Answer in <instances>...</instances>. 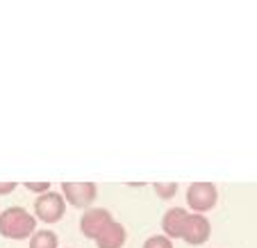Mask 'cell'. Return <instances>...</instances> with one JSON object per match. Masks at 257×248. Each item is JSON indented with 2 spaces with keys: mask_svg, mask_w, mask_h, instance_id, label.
Listing matches in <instances>:
<instances>
[{
  "mask_svg": "<svg viewBox=\"0 0 257 248\" xmlns=\"http://www.w3.org/2000/svg\"><path fill=\"white\" fill-rule=\"evenodd\" d=\"M218 191L212 182H194L187 189V205L194 209V214H205L216 205Z\"/></svg>",
  "mask_w": 257,
  "mask_h": 248,
  "instance_id": "3957f363",
  "label": "cell"
},
{
  "mask_svg": "<svg viewBox=\"0 0 257 248\" xmlns=\"http://www.w3.org/2000/svg\"><path fill=\"white\" fill-rule=\"evenodd\" d=\"M62 196L68 205H73V207L89 209V205L96 200L98 189L93 182H64Z\"/></svg>",
  "mask_w": 257,
  "mask_h": 248,
  "instance_id": "277c9868",
  "label": "cell"
},
{
  "mask_svg": "<svg viewBox=\"0 0 257 248\" xmlns=\"http://www.w3.org/2000/svg\"><path fill=\"white\" fill-rule=\"evenodd\" d=\"M155 191L160 198H173L175 194H178V185L175 182H155Z\"/></svg>",
  "mask_w": 257,
  "mask_h": 248,
  "instance_id": "30bf717a",
  "label": "cell"
},
{
  "mask_svg": "<svg viewBox=\"0 0 257 248\" xmlns=\"http://www.w3.org/2000/svg\"><path fill=\"white\" fill-rule=\"evenodd\" d=\"M112 221H114L112 214H109L105 207H89L82 214V219H80V230H82L84 237L96 239Z\"/></svg>",
  "mask_w": 257,
  "mask_h": 248,
  "instance_id": "5b68a950",
  "label": "cell"
},
{
  "mask_svg": "<svg viewBox=\"0 0 257 248\" xmlns=\"http://www.w3.org/2000/svg\"><path fill=\"white\" fill-rule=\"evenodd\" d=\"M125 243V228L116 221L107 225L100 234L96 237V246L98 248H121Z\"/></svg>",
  "mask_w": 257,
  "mask_h": 248,
  "instance_id": "ba28073f",
  "label": "cell"
},
{
  "mask_svg": "<svg viewBox=\"0 0 257 248\" xmlns=\"http://www.w3.org/2000/svg\"><path fill=\"white\" fill-rule=\"evenodd\" d=\"M25 187H28L30 191H37V194H46L50 182H25Z\"/></svg>",
  "mask_w": 257,
  "mask_h": 248,
  "instance_id": "7c38bea8",
  "label": "cell"
},
{
  "mask_svg": "<svg viewBox=\"0 0 257 248\" xmlns=\"http://www.w3.org/2000/svg\"><path fill=\"white\" fill-rule=\"evenodd\" d=\"M189 216V212L182 207H171L169 212L162 219V228H164L166 237L169 239H180L182 237V230H185V221Z\"/></svg>",
  "mask_w": 257,
  "mask_h": 248,
  "instance_id": "52a82bcc",
  "label": "cell"
},
{
  "mask_svg": "<svg viewBox=\"0 0 257 248\" xmlns=\"http://www.w3.org/2000/svg\"><path fill=\"white\" fill-rule=\"evenodd\" d=\"M34 216L23 207H7L0 214V234L7 239H25L34 232Z\"/></svg>",
  "mask_w": 257,
  "mask_h": 248,
  "instance_id": "6da1fadb",
  "label": "cell"
},
{
  "mask_svg": "<svg viewBox=\"0 0 257 248\" xmlns=\"http://www.w3.org/2000/svg\"><path fill=\"white\" fill-rule=\"evenodd\" d=\"M209 232H212V225L205 219V214H189L185 221V230H182V239L191 246H198V243H205L209 239Z\"/></svg>",
  "mask_w": 257,
  "mask_h": 248,
  "instance_id": "8992f818",
  "label": "cell"
},
{
  "mask_svg": "<svg viewBox=\"0 0 257 248\" xmlns=\"http://www.w3.org/2000/svg\"><path fill=\"white\" fill-rule=\"evenodd\" d=\"M16 189V182H0V196L3 194H12Z\"/></svg>",
  "mask_w": 257,
  "mask_h": 248,
  "instance_id": "4fadbf2b",
  "label": "cell"
},
{
  "mask_svg": "<svg viewBox=\"0 0 257 248\" xmlns=\"http://www.w3.org/2000/svg\"><path fill=\"white\" fill-rule=\"evenodd\" d=\"M57 234L53 230H34L30 234V248H57Z\"/></svg>",
  "mask_w": 257,
  "mask_h": 248,
  "instance_id": "9c48e42d",
  "label": "cell"
},
{
  "mask_svg": "<svg viewBox=\"0 0 257 248\" xmlns=\"http://www.w3.org/2000/svg\"><path fill=\"white\" fill-rule=\"evenodd\" d=\"M64 212H66V200L57 191H46V194H41L39 198L34 200V214L44 223L59 221L64 216Z\"/></svg>",
  "mask_w": 257,
  "mask_h": 248,
  "instance_id": "7a4b0ae2",
  "label": "cell"
},
{
  "mask_svg": "<svg viewBox=\"0 0 257 248\" xmlns=\"http://www.w3.org/2000/svg\"><path fill=\"white\" fill-rule=\"evenodd\" d=\"M144 248H173V241H171L166 234H155V237L146 239Z\"/></svg>",
  "mask_w": 257,
  "mask_h": 248,
  "instance_id": "8fae6325",
  "label": "cell"
}]
</instances>
